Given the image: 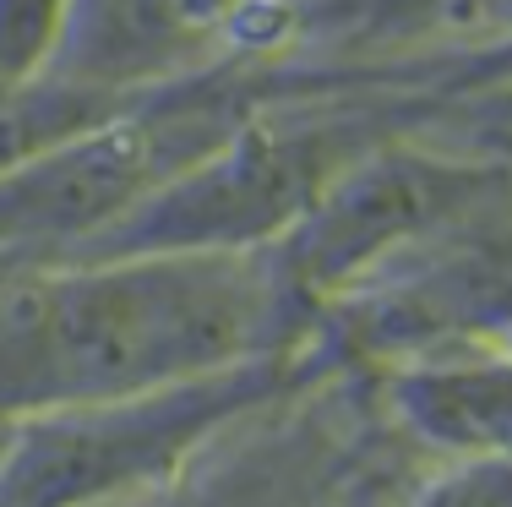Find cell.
Returning <instances> with one entry per match:
<instances>
[{
    "mask_svg": "<svg viewBox=\"0 0 512 507\" xmlns=\"http://www.w3.org/2000/svg\"><path fill=\"white\" fill-rule=\"evenodd\" d=\"M485 11H502V0H376V17L404 33L425 22H474Z\"/></svg>",
    "mask_w": 512,
    "mask_h": 507,
    "instance_id": "cell-4",
    "label": "cell"
},
{
    "mask_svg": "<svg viewBox=\"0 0 512 507\" xmlns=\"http://www.w3.org/2000/svg\"><path fill=\"white\" fill-rule=\"evenodd\" d=\"M507 197L512 159L409 148V142L376 137L273 240V257L289 289L311 311H322L360 279L393 268L398 257H414L420 246L453 235Z\"/></svg>",
    "mask_w": 512,
    "mask_h": 507,
    "instance_id": "cell-1",
    "label": "cell"
},
{
    "mask_svg": "<svg viewBox=\"0 0 512 507\" xmlns=\"http://www.w3.org/2000/svg\"><path fill=\"white\" fill-rule=\"evenodd\" d=\"M409 507H512V458H453Z\"/></svg>",
    "mask_w": 512,
    "mask_h": 507,
    "instance_id": "cell-3",
    "label": "cell"
},
{
    "mask_svg": "<svg viewBox=\"0 0 512 507\" xmlns=\"http://www.w3.org/2000/svg\"><path fill=\"white\" fill-rule=\"evenodd\" d=\"M502 11H507V17H512V0H502Z\"/></svg>",
    "mask_w": 512,
    "mask_h": 507,
    "instance_id": "cell-5",
    "label": "cell"
},
{
    "mask_svg": "<svg viewBox=\"0 0 512 507\" xmlns=\"http://www.w3.org/2000/svg\"><path fill=\"white\" fill-rule=\"evenodd\" d=\"M393 420L447 458H512V344L496 333L398 355L382 382Z\"/></svg>",
    "mask_w": 512,
    "mask_h": 507,
    "instance_id": "cell-2",
    "label": "cell"
}]
</instances>
